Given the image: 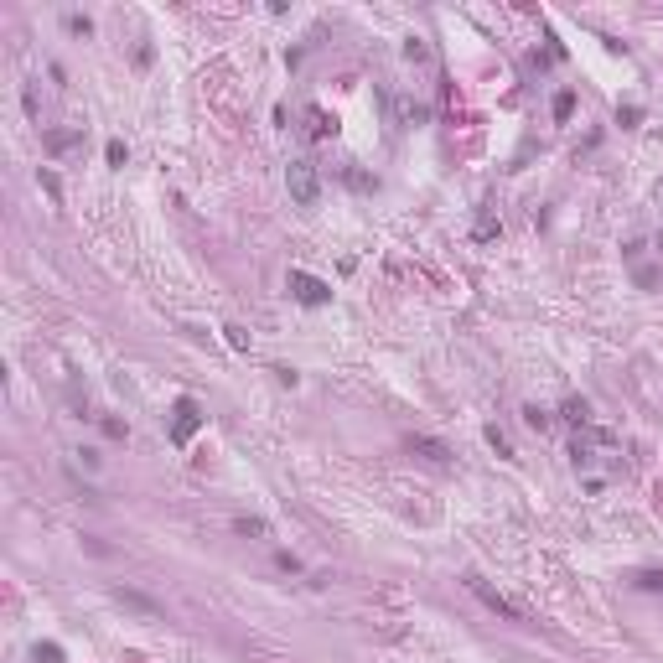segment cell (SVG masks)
Listing matches in <instances>:
<instances>
[{"label": "cell", "mask_w": 663, "mask_h": 663, "mask_svg": "<svg viewBox=\"0 0 663 663\" xmlns=\"http://www.w3.org/2000/svg\"><path fill=\"white\" fill-rule=\"evenodd\" d=\"M306 125H311V135H316V140H327V135H337V119H332L327 109H306Z\"/></svg>", "instance_id": "cell-6"}, {"label": "cell", "mask_w": 663, "mask_h": 663, "mask_svg": "<svg viewBox=\"0 0 663 663\" xmlns=\"http://www.w3.org/2000/svg\"><path fill=\"white\" fill-rule=\"evenodd\" d=\"M565 420H575V425H586V399H570V404H565Z\"/></svg>", "instance_id": "cell-14"}, {"label": "cell", "mask_w": 663, "mask_h": 663, "mask_svg": "<svg viewBox=\"0 0 663 663\" xmlns=\"http://www.w3.org/2000/svg\"><path fill=\"white\" fill-rule=\"evenodd\" d=\"M467 591L477 596V601H482L487 606V612H498V617H508V622H524V606H513L508 601V596H498L493 586H487V580L482 575H467Z\"/></svg>", "instance_id": "cell-2"}, {"label": "cell", "mask_w": 663, "mask_h": 663, "mask_svg": "<svg viewBox=\"0 0 663 663\" xmlns=\"http://www.w3.org/2000/svg\"><path fill=\"white\" fill-rule=\"evenodd\" d=\"M42 187L52 192V203H62V187H57V177H52V171H42Z\"/></svg>", "instance_id": "cell-21"}, {"label": "cell", "mask_w": 663, "mask_h": 663, "mask_svg": "<svg viewBox=\"0 0 663 663\" xmlns=\"http://www.w3.org/2000/svg\"><path fill=\"white\" fill-rule=\"evenodd\" d=\"M399 119H404V125H420V119H430V109H425V104H415V99H404L399 104Z\"/></svg>", "instance_id": "cell-8"}, {"label": "cell", "mask_w": 663, "mask_h": 663, "mask_svg": "<svg viewBox=\"0 0 663 663\" xmlns=\"http://www.w3.org/2000/svg\"><path fill=\"white\" fill-rule=\"evenodd\" d=\"M36 663H62V648H52V643L36 648Z\"/></svg>", "instance_id": "cell-20"}, {"label": "cell", "mask_w": 663, "mask_h": 663, "mask_svg": "<svg viewBox=\"0 0 663 663\" xmlns=\"http://www.w3.org/2000/svg\"><path fill=\"white\" fill-rule=\"evenodd\" d=\"M104 156H109V166H125V145H119V140L104 145Z\"/></svg>", "instance_id": "cell-17"}, {"label": "cell", "mask_w": 663, "mask_h": 663, "mask_svg": "<svg viewBox=\"0 0 663 663\" xmlns=\"http://www.w3.org/2000/svg\"><path fill=\"white\" fill-rule=\"evenodd\" d=\"M197 425H203V409H197V399H177V420H171V441L177 446H187Z\"/></svg>", "instance_id": "cell-4"}, {"label": "cell", "mask_w": 663, "mask_h": 663, "mask_svg": "<svg viewBox=\"0 0 663 663\" xmlns=\"http://www.w3.org/2000/svg\"><path fill=\"white\" fill-rule=\"evenodd\" d=\"M638 586H648V591H663V575H658V570H643V575H638Z\"/></svg>", "instance_id": "cell-19"}, {"label": "cell", "mask_w": 663, "mask_h": 663, "mask_svg": "<svg viewBox=\"0 0 663 663\" xmlns=\"http://www.w3.org/2000/svg\"><path fill=\"white\" fill-rule=\"evenodd\" d=\"M290 290H296L301 306H327L332 301V285L316 280V275H306V270H290Z\"/></svg>", "instance_id": "cell-3"}, {"label": "cell", "mask_w": 663, "mask_h": 663, "mask_svg": "<svg viewBox=\"0 0 663 663\" xmlns=\"http://www.w3.org/2000/svg\"><path fill=\"white\" fill-rule=\"evenodd\" d=\"M570 109H575V94H560V99H554V119H570Z\"/></svg>", "instance_id": "cell-15"}, {"label": "cell", "mask_w": 663, "mask_h": 663, "mask_svg": "<svg viewBox=\"0 0 663 663\" xmlns=\"http://www.w3.org/2000/svg\"><path fill=\"white\" fill-rule=\"evenodd\" d=\"M285 187H290V197H296L301 207H316V197H322V182H316L311 161H290L285 166Z\"/></svg>", "instance_id": "cell-1"}, {"label": "cell", "mask_w": 663, "mask_h": 663, "mask_svg": "<svg viewBox=\"0 0 663 663\" xmlns=\"http://www.w3.org/2000/svg\"><path fill=\"white\" fill-rule=\"evenodd\" d=\"M78 140H83L78 130H57V135H47V151H73Z\"/></svg>", "instance_id": "cell-7"}, {"label": "cell", "mask_w": 663, "mask_h": 663, "mask_svg": "<svg viewBox=\"0 0 663 663\" xmlns=\"http://www.w3.org/2000/svg\"><path fill=\"white\" fill-rule=\"evenodd\" d=\"M409 451H415V456H425V461H435V467H446V461H451V451H446L441 441H430V435H409Z\"/></svg>", "instance_id": "cell-5"}, {"label": "cell", "mask_w": 663, "mask_h": 663, "mask_svg": "<svg viewBox=\"0 0 663 663\" xmlns=\"http://www.w3.org/2000/svg\"><path fill=\"white\" fill-rule=\"evenodd\" d=\"M404 57H415V62H425V57H430V47H425V42H420V36H409V42H404Z\"/></svg>", "instance_id": "cell-12"}, {"label": "cell", "mask_w": 663, "mask_h": 663, "mask_svg": "<svg viewBox=\"0 0 663 663\" xmlns=\"http://www.w3.org/2000/svg\"><path fill=\"white\" fill-rule=\"evenodd\" d=\"M524 420H528V430H545V425H549V415H545L539 404H528V409H524Z\"/></svg>", "instance_id": "cell-11"}, {"label": "cell", "mask_w": 663, "mask_h": 663, "mask_svg": "<svg viewBox=\"0 0 663 663\" xmlns=\"http://www.w3.org/2000/svg\"><path fill=\"white\" fill-rule=\"evenodd\" d=\"M119 601H125V606H135V612H145V617H156V601H145L140 591H119Z\"/></svg>", "instance_id": "cell-9"}, {"label": "cell", "mask_w": 663, "mask_h": 663, "mask_svg": "<svg viewBox=\"0 0 663 663\" xmlns=\"http://www.w3.org/2000/svg\"><path fill=\"white\" fill-rule=\"evenodd\" d=\"M342 177H348V187H357V192H374V177H363V171H342Z\"/></svg>", "instance_id": "cell-10"}, {"label": "cell", "mask_w": 663, "mask_h": 663, "mask_svg": "<svg viewBox=\"0 0 663 663\" xmlns=\"http://www.w3.org/2000/svg\"><path fill=\"white\" fill-rule=\"evenodd\" d=\"M223 332H228V348H238V353H244V348H249V337H244V327H223Z\"/></svg>", "instance_id": "cell-18"}, {"label": "cell", "mask_w": 663, "mask_h": 663, "mask_svg": "<svg viewBox=\"0 0 663 663\" xmlns=\"http://www.w3.org/2000/svg\"><path fill=\"white\" fill-rule=\"evenodd\" d=\"M238 534H264V519H233Z\"/></svg>", "instance_id": "cell-16"}, {"label": "cell", "mask_w": 663, "mask_h": 663, "mask_svg": "<svg viewBox=\"0 0 663 663\" xmlns=\"http://www.w3.org/2000/svg\"><path fill=\"white\" fill-rule=\"evenodd\" d=\"M487 441H493V446H498V456H513V446H508V435H503L498 425H487Z\"/></svg>", "instance_id": "cell-13"}]
</instances>
